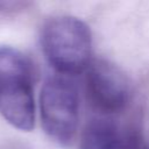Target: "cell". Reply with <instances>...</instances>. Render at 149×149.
Segmentation results:
<instances>
[{
	"label": "cell",
	"mask_w": 149,
	"mask_h": 149,
	"mask_svg": "<svg viewBox=\"0 0 149 149\" xmlns=\"http://www.w3.org/2000/svg\"><path fill=\"white\" fill-rule=\"evenodd\" d=\"M0 114L13 127L28 132L35 122L30 63L17 49L0 47Z\"/></svg>",
	"instance_id": "1"
},
{
	"label": "cell",
	"mask_w": 149,
	"mask_h": 149,
	"mask_svg": "<svg viewBox=\"0 0 149 149\" xmlns=\"http://www.w3.org/2000/svg\"><path fill=\"white\" fill-rule=\"evenodd\" d=\"M41 45L50 65L62 74H77L90 66L91 31L85 22L74 16L63 15L48 21Z\"/></svg>",
	"instance_id": "2"
},
{
	"label": "cell",
	"mask_w": 149,
	"mask_h": 149,
	"mask_svg": "<svg viewBox=\"0 0 149 149\" xmlns=\"http://www.w3.org/2000/svg\"><path fill=\"white\" fill-rule=\"evenodd\" d=\"M78 92L68 78L55 76L45 80L40 94L41 120L45 133L59 144H68L78 126Z\"/></svg>",
	"instance_id": "3"
},
{
	"label": "cell",
	"mask_w": 149,
	"mask_h": 149,
	"mask_svg": "<svg viewBox=\"0 0 149 149\" xmlns=\"http://www.w3.org/2000/svg\"><path fill=\"white\" fill-rule=\"evenodd\" d=\"M85 84L91 105L100 113H118L128 101L129 88L126 78L107 62L99 61L90 64Z\"/></svg>",
	"instance_id": "4"
},
{
	"label": "cell",
	"mask_w": 149,
	"mask_h": 149,
	"mask_svg": "<svg viewBox=\"0 0 149 149\" xmlns=\"http://www.w3.org/2000/svg\"><path fill=\"white\" fill-rule=\"evenodd\" d=\"M81 149H149L141 137L126 134L109 120L91 122L81 139Z\"/></svg>",
	"instance_id": "5"
}]
</instances>
